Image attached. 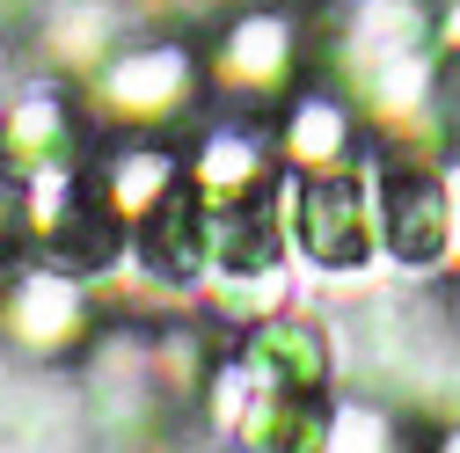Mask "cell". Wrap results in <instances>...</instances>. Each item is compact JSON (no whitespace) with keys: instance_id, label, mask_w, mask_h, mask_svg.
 Masks as SVG:
<instances>
[{"instance_id":"1","label":"cell","mask_w":460,"mask_h":453,"mask_svg":"<svg viewBox=\"0 0 460 453\" xmlns=\"http://www.w3.org/2000/svg\"><path fill=\"white\" fill-rule=\"evenodd\" d=\"M366 176L358 168H329L314 161V176L300 183V242L322 271H358L373 256V212H366Z\"/></svg>"},{"instance_id":"2","label":"cell","mask_w":460,"mask_h":453,"mask_svg":"<svg viewBox=\"0 0 460 453\" xmlns=\"http://www.w3.org/2000/svg\"><path fill=\"white\" fill-rule=\"evenodd\" d=\"M139 263L161 286H190L212 271V198L183 176L139 212Z\"/></svg>"},{"instance_id":"3","label":"cell","mask_w":460,"mask_h":453,"mask_svg":"<svg viewBox=\"0 0 460 453\" xmlns=\"http://www.w3.org/2000/svg\"><path fill=\"white\" fill-rule=\"evenodd\" d=\"M0 329H8L22 351H66V344H81V329H88V293H81V278L59 271V263L15 278L8 300H0Z\"/></svg>"},{"instance_id":"4","label":"cell","mask_w":460,"mask_h":453,"mask_svg":"<svg viewBox=\"0 0 460 453\" xmlns=\"http://www.w3.org/2000/svg\"><path fill=\"white\" fill-rule=\"evenodd\" d=\"M95 95L118 110V125H154L161 110H176L190 95V59L176 44H146V51H125L95 74Z\"/></svg>"},{"instance_id":"5","label":"cell","mask_w":460,"mask_h":453,"mask_svg":"<svg viewBox=\"0 0 460 453\" xmlns=\"http://www.w3.org/2000/svg\"><path fill=\"white\" fill-rule=\"evenodd\" d=\"M446 183L438 176H417V168H402V176H387L380 191V235L402 263H438L446 256Z\"/></svg>"},{"instance_id":"6","label":"cell","mask_w":460,"mask_h":453,"mask_svg":"<svg viewBox=\"0 0 460 453\" xmlns=\"http://www.w3.org/2000/svg\"><path fill=\"white\" fill-rule=\"evenodd\" d=\"M74 118L59 95H22L8 118H0V154H8V168H22V176H44V168H66L74 161Z\"/></svg>"},{"instance_id":"7","label":"cell","mask_w":460,"mask_h":453,"mask_svg":"<svg viewBox=\"0 0 460 453\" xmlns=\"http://www.w3.org/2000/svg\"><path fill=\"white\" fill-rule=\"evenodd\" d=\"M88 183L102 191L110 212L139 219L168 183H183V168H176V154H168V147H118V154H102V161L88 168Z\"/></svg>"},{"instance_id":"8","label":"cell","mask_w":460,"mask_h":453,"mask_svg":"<svg viewBox=\"0 0 460 453\" xmlns=\"http://www.w3.org/2000/svg\"><path fill=\"white\" fill-rule=\"evenodd\" d=\"M285 67H293V30L278 15H242L219 44V81L226 88H270V81H285Z\"/></svg>"},{"instance_id":"9","label":"cell","mask_w":460,"mask_h":453,"mask_svg":"<svg viewBox=\"0 0 460 453\" xmlns=\"http://www.w3.org/2000/svg\"><path fill=\"white\" fill-rule=\"evenodd\" d=\"M37 256V191L30 176H0V271H22Z\"/></svg>"},{"instance_id":"10","label":"cell","mask_w":460,"mask_h":453,"mask_svg":"<svg viewBox=\"0 0 460 453\" xmlns=\"http://www.w3.org/2000/svg\"><path fill=\"white\" fill-rule=\"evenodd\" d=\"M285 147H293L307 168L329 161V154L343 147V110H336V102H300V110H293V125H285Z\"/></svg>"}]
</instances>
